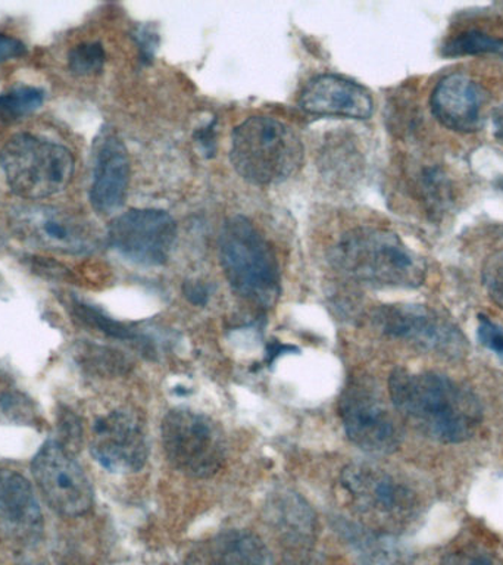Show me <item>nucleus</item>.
I'll return each mask as SVG.
<instances>
[{"mask_svg": "<svg viewBox=\"0 0 503 565\" xmlns=\"http://www.w3.org/2000/svg\"><path fill=\"white\" fill-rule=\"evenodd\" d=\"M393 406L410 426L440 444H461L479 430L483 409L479 397L448 375L406 369L392 371Z\"/></svg>", "mask_w": 503, "mask_h": 565, "instance_id": "nucleus-1", "label": "nucleus"}, {"mask_svg": "<svg viewBox=\"0 0 503 565\" xmlns=\"http://www.w3.org/2000/svg\"><path fill=\"white\" fill-rule=\"evenodd\" d=\"M330 263L351 280L383 289H417L427 277L422 256L395 232L368 225L344 233L331 247Z\"/></svg>", "mask_w": 503, "mask_h": 565, "instance_id": "nucleus-2", "label": "nucleus"}, {"mask_svg": "<svg viewBox=\"0 0 503 565\" xmlns=\"http://www.w3.org/2000/svg\"><path fill=\"white\" fill-rule=\"evenodd\" d=\"M340 488L347 507L360 516L357 523L374 532L392 536L408 527L421 510L417 490L404 477L374 463H349L340 475Z\"/></svg>", "mask_w": 503, "mask_h": 565, "instance_id": "nucleus-3", "label": "nucleus"}, {"mask_svg": "<svg viewBox=\"0 0 503 565\" xmlns=\"http://www.w3.org/2000/svg\"><path fill=\"white\" fill-rule=\"evenodd\" d=\"M303 158L300 137L276 118L250 117L234 128L229 161L247 183L280 184L302 168Z\"/></svg>", "mask_w": 503, "mask_h": 565, "instance_id": "nucleus-4", "label": "nucleus"}, {"mask_svg": "<svg viewBox=\"0 0 503 565\" xmlns=\"http://www.w3.org/2000/svg\"><path fill=\"white\" fill-rule=\"evenodd\" d=\"M220 260L225 278L238 296L269 308L280 296V267L271 243L246 216L225 221L220 233Z\"/></svg>", "mask_w": 503, "mask_h": 565, "instance_id": "nucleus-5", "label": "nucleus"}, {"mask_svg": "<svg viewBox=\"0 0 503 565\" xmlns=\"http://www.w3.org/2000/svg\"><path fill=\"white\" fill-rule=\"evenodd\" d=\"M68 148L44 137L20 132L0 149V170L9 190L26 201H40L64 192L74 175Z\"/></svg>", "mask_w": 503, "mask_h": 565, "instance_id": "nucleus-6", "label": "nucleus"}, {"mask_svg": "<svg viewBox=\"0 0 503 565\" xmlns=\"http://www.w3.org/2000/svg\"><path fill=\"white\" fill-rule=\"evenodd\" d=\"M161 436L168 462L181 475L193 479H210L227 459L223 428L197 411H168L162 419Z\"/></svg>", "mask_w": 503, "mask_h": 565, "instance_id": "nucleus-7", "label": "nucleus"}, {"mask_svg": "<svg viewBox=\"0 0 503 565\" xmlns=\"http://www.w3.org/2000/svg\"><path fill=\"white\" fill-rule=\"evenodd\" d=\"M31 475L44 501L56 514L75 519L86 515L95 503V490L74 454L51 439L31 461Z\"/></svg>", "mask_w": 503, "mask_h": 565, "instance_id": "nucleus-8", "label": "nucleus"}, {"mask_svg": "<svg viewBox=\"0 0 503 565\" xmlns=\"http://www.w3.org/2000/svg\"><path fill=\"white\" fill-rule=\"evenodd\" d=\"M373 320L388 338L405 340L424 351L445 358H461L468 352L459 327L427 305H382L375 309Z\"/></svg>", "mask_w": 503, "mask_h": 565, "instance_id": "nucleus-9", "label": "nucleus"}, {"mask_svg": "<svg viewBox=\"0 0 503 565\" xmlns=\"http://www.w3.org/2000/svg\"><path fill=\"white\" fill-rule=\"evenodd\" d=\"M339 415L349 440L364 452L388 455L399 448L402 435L396 418L366 380H351L344 387Z\"/></svg>", "mask_w": 503, "mask_h": 565, "instance_id": "nucleus-10", "label": "nucleus"}, {"mask_svg": "<svg viewBox=\"0 0 503 565\" xmlns=\"http://www.w3.org/2000/svg\"><path fill=\"white\" fill-rule=\"evenodd\" d=\"M11 227L21 241L55 254L86 255L97 243L88 221L51 205L18 207L12 212Z\"/></svg>", "mask_w": 503, "mask_h": 565, "instance_id": "nucleus-11", "label": "nucleus"}, {"mask_svg": "<svg viewBox=\"0 0 503 565\" xmlns=\"http://www.w3.org/2000/svg\"><path fill=\"white\" fill-rule=\"evenodd\" d=\"M122 258L145 267L165 264L176 241V223L161 210H130L115 216L106 233Z\"/></svg>", "mask_w": 503, "mask_h": 565, "instance_id": "nucleus-12", "label": "nucleus"}, {"mask_svg": "<svg viewBox=\"0 0 503 565\" xmlns=\"http://www.w3.org/2000/svg\"><path fill=\"white\" fill-rule=\"evenodd\" d=\"M90 452L115 475L140 471L148 461L145 419L131 408H118L97 418L92 427Z\"/></svg>", "mask_w": 503, "mask_h": 565, "instance_id": "nucleus-13", "label": "nucleus"}, {"mask_svg": "<svg viewBox=\"0 0 503 565\" xmlns=\"http://www.w3.org/2000/svg\"><path fill=\"white\" fill-rule=\"evenodd\" d=\"M131 163L128 150L117 132L101 130L95 141L93 177L88 199L100 215H113L126 202Z\"/></svg>", "mask_w": 503, "mask_h": 565, "instance_id": "nucleus-14", "label": "nucleus"}, {"mask_svg": "<svg viewBox=\"0 0 503 565\" xmlns=\"http://www.w3.org/2000/svg\"><path fill=\"white\" fill-rule=\"evenodd\" d=\"M488 93L475 78L465 73L445 75L437 82L430 96L432 117L450 131H479L484 122Z\"/></svg>", "mask_w": 503, "mask_h": 565, "instance_id": "nucleus-15", "label": "nucleus"}, {"mask_svg": "<svg viewBox=\"0 0 503 565\" xmlns=\"http://www.w3.org/2000/svg\"><path fill=\"white\" fill-rule=\"evenodd\" d=\"M300 108L317 117L368 119L374 100L368 88L334 74L317 75L300 93Z\"/></svg>", "mask_w": 503, "mask_h": 565, "instance_id": "nucleus-16", "label": "nucleus"}, {"mask_svg": "<svg viewBox=\"0 0 503 565\" xmlns=\"http://www.w3.org/2000/svg\"><path fill=\"white\" fill-rule=\"evenodd\" d=\"M0 527L21 545H33L43 534L42 508L33 486L11 468H0Z\"/></svg>", "mask_w": 503, "mask_h": 565, "instance_id": "nucleus-17", "label": "nucleus"}, {"mask_svg": "<svg viewBox=\"0 0 503 565\" xmlns=\"http://www.w3.org/2000/svg\"><path fill=\"white\" fill-rule=\"evenodd\" d=\"M263 542L245 530H225L199 542L185 565H264Z\"/></svg>", "mask_w": 503, "mask_h": 565, "instance_id": "nucleus-18", "label": "nucleus"}, {"mask_svg": "<svg viewBox=\"0 0 503 565\" xmlns=\"http://www.w3.org/2000/svg\"><path fill=\"white\" fill-rule=\"evenodd\" d=\"M267 519L293 550L311 547L317 515L311 505L293 490H276L267 502Z\"/></svg>", "mask_w": 503, "mask_h": 565, "instance_id": "nucleus-19", "label": "nucleus"}, {"mask_svg": "<svg viewBox=\"0 0 503 565\" xmlns=\"http://www.w3.org/2000/svg\"><path fill=\"white\" fill-rule=\"evenodd\" d=\"M335 529L355 552L361 565H406L390 534L374 532L344 519L335 521Z\"/></svg>", "mask_w": 503, "mask_h": 565, "instance_id": "nucleus-20", "label": "nucleus"}, {"mask_svg": "<svg viewBox=\"0 0 503 565\" xmlns=\"http://www.w3.org/2000/svg\"><path fill=\"white\" fill-rule=\"evenodd\" d=\"M68 309L71 316L79 324L99 331V333L108 335L110 339L132 343L140 352H143V355H153L152 340L143 331L137 330L136 327L115 320V318L109 317L108 313L101 311L95 305L83 302V300L77 298L69 299Z\"/></svg>", "mask_w": 503, "mask_h": 565, "instance_id": "nucleus-21", "label": "nucleus"}, {"mask_svg": "<svg viewBox=\"0 0 503 565\" xmlns=\"http://www.w3.org/2000/svg\"><path fill=\"white\" fill-rule=\"evenodd\" d=\"M75 364L92 377L113 379L127 374L131 370V361L117 349L104 344L82 342L73 349Z\"/></svg>", "mask_w": 503, "mask_h": 565, "instance_id": "nucleus-22", "label": "nucleus"}, {"mask_svg": "<svg viewBox=\"0 0 503 565\" xmlns=\"http://www.w3.org/2000/svg\"><path fill=\"white\" fill-rule=\"evenodd\" d=\"M46 99L43 88L17 84L0 93V127L13 126L42 108Z\"/></svg>", "mask_w": 503, "mask_h": 565, "instance_id": "nucleus-23", "label": "nucleus"}, {"mask_svg": "<svg viewBox=\"0 0 503 565\" xmlns=\"http://www.w3.org/2000/svg\"><path fill=\"white\" fill-rule=\"evenodd\" d=\"M0 419L31 427L40 423L34 401L3 373H0Z\"/></svg>", "mask_w": 503, "mask_h": 565, "instance_id": "nucleus-24", "label": "nucleus"}, {"mask_svg": "<svg viewBox=\"0 0 503 565\" xmlns=\"http://www.w3.org/2000/svg\"><path fill=\"white\" fill-rule=\"evenodd\" d=\"M443 57L494 55L503 57V39L481 30H465L441 44Z\"/></svg>", "mask_w": 503, "mask_h": 565, "instance_id": "nucleus-25", "label": "nucleus"}, {"mask_svg": "<svg viewBox=\"0 0 503 565\" xmlns=\"http://www.w3.org/2000/svg\"><path fill=\"white\" fill-rule=\"evenodd\" d=\"M419 193L427 214L432 220L443 218L453 203L452 183L439 167L427 168L419 177Z\"/></svg>", "mask_w": 503, "mask_h": 565, "instance_id": "nucleus-26", "label": "nucleus"}, {"mask_svg": "<svg viewBox=\"0 0 503 565\" xmlns=\"http://www.w3.org/2000/svg\"><path fill=\"white\" fill-rule=\"evenodd\" d=\"M106 52L99 42L79 43L68 53V70L77 77H92L104 70Z\"/></svg>", "mask_w": 503, "mask_h": 565, "instance_id": "nucleus-27", "label": "nucleus"}, {"mask_svg": "<svg viewBox=\"0 0 503 565\" xmlns=\"http://www.w3.org/2000/svg\"><path fill=\"white\" fill-rule=\"evenodd\" d=\"M439 565H503V561L490 547L467 542L446 552Z\"/></svg>", "mask_w": 503, "mask_h": 565, "instance_id": "nucleus-28", "label": "nucleus"}, {"mask_svg": "<svg viewBox=\"0 0 503 565\" xmlns=\"http://www.w3.org/2000/svg\"><path fill=\"white\" fill-rule=\"evenodd\" d=\"M481 280L489 298L503 309V249L493 252L484 260Z\"/></svg>", "mask_w": 503, "mask_h": 565, "instance_id": "nucleus-29", "label": "nucleus"}, {"mask_svg": "<svg viewBox=\"0 0 503 565\" xmlns=\"http://www.w3.org/2000/svg\"><path fill=\"white\" fill-rule=\"evenodd\" d=\"M66 450L71 454H77L83 445V424L78 415L68 408H64L57 418V437Z\"/></svg>", "mask_w": 503, "mask_h": 565, "instance_id": "nucleus-30", "label": "nucleus"}, {"mask_svg": "<svg viewBox=\"0 0 503 565\" xmlns=\"http://www.w3.org/2000/svg\"><path fill=\"white\" fill-rule=\"evenodd\" d=\"M477 335H479L480 343L483 347L503 361V327L490 320L484 313H480Z\"/></svg>", "mask_w": 503, "mask_h": 565, "instance_id": "nucleus-31", "label": "nucleus"}, {"mask_svg": "<svg viewBox=\"0 0 503 565\" xmlns=\"http://www.w3.org/2000/svg\"><path fill=\"white\" fill-rule=\"evenodd\" d=\"M132 38H135L137 46H139L141 61H143L145 64L152 62L154 51H157L159 44V35L157 31H154L153 26H137Z\"/></svg>", "mask_w": 503, "mask_h": 565, "instance_id": "nucleus-32", "label": "nucleus"}, {"mask_svg": "<svg viewBox=\"0 0 503 565\" xmlns=\"http://www.w3.org/2000/svg\"><path fill=\"white\" fill-rule=\"evenodd\" d=\"M26 53L25 44L13 35L0 33V64L17 60Z\"/></svg>", "mask_w": 503, "mask_h": 565, "instance_id": "nucleus-33", "label": "nucleus"}, {"mask_svg": "<svg viewBox=\"0 0 503 565\" xmlns=\"http://www.w3.org/2000/svg\"><path fill=\"white\" fill-rule=\"evenodd\" d=\"M183 290L189 302L196 305V307H205L207 300H210V286L201 280L185 281Z\"/></svg>", "mask_w": 503, "mask_h": 565, "instance_id": "nucleus-34", "label": "nucleus"}, {"mask_svg": "<svg viewBox=\"0 0 503 565\" xmlns=\"http://www.w3.org/2000/svg\"><path fill=\"white\" fill-rule=\"evenodd\" d=\"M31 264H33L34 271L40 274V276L57 278V280H64L66 271H68L64 265L60 263H52V260L51 263H47V260H38V258H35L34 260H31Z\"/></svg>", "mask_w": 503, "mask_h": 565, "instance_id": "nucleus-35", "label": "nucleus"}, {"mask_svg": "<svg viewBox=\"0 0 503 565\" xmlns=\"http://www.w3.org/2000/svg\"><path fill=\"white\" fill-rule=\"evenodd\" d=\"M197 143L201 145L203 152L206 157H214L216 143H215V119L207 126L201 128L194 132Z\"/></svg>", "mask_w": 503, "mask_h": 565, "instance_id": "nucleus-36", "label": "nucleus"}, {"mask_svg": "<svg viewBox=\"0 0 503 565\" xmlns=\"http://www.w3.org/2000/svg\"><path fill=\"white\" fill-rule=\"evenodd\" d=\"M293 551L295 556L291 558V563L289 565H329L325 564L324 561L318 558V556L312 555V552H309V547Z\"/></svg>", "mask_w": 503, "mask_h": 565, "instance_id": "nucleus-37", "label": "nucleus"}, {"mask_svg": "<svg viewBox=\"0 0 503 565\" xmlns=\"http://www.w3.org/2000/svg\"><path fill=\"white\" fill-rule=\"evenodd\" d=\"M492 121L494 139L503 145V105L493 110Z\"/></svg>", "mask_w": 503, "mask_h": 565, "instance_id": "nucleus-38", "label": "nucleus"}, {"mask_svg": "<svg viewBox=\"0 0 503 565\" xmlns=\"http://www.w3.org/2000/svg\"><path fill=\"white\" fill-rule=\"evenodd\" d=\"M494 185H496V189L501 190V192L503 193V175L497 177V179L494 180Z\"/></svg>", "mask_w": 503, "mask_h": 565, "instance_id": "nucleus-39", "label": "nucleus"}, {"mask_svg": "<svg viewBox=\"0 0 503 565\" xmlns=\"http://www.w3.org/2000/svg\"><path fill=\"white\" fill-rule=\"evenodd\" d=\"M20 565H43V564H38V563H25V564H20Z\"/></svg>", "mask_w": 503, "mask_h": 565, "instance_id": "nucleus-40", "label": "nucleus"}]
</instances>
